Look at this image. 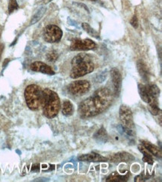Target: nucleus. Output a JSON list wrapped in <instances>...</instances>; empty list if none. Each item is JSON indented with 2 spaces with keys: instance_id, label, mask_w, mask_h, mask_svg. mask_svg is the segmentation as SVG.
Listing matches in <instances>:
<instances>
[{
  "instance_id": "obj_18",
  "label": "nucleus",
  "mask_w": 162,
  "mask_h": 182,
  "mask_svg": "<svg viewBox=\"0 0 162 182\" xmlns=\"http://www.w3.org/2000/svg\"><path fill=\"white\" fill-rule=\"evenodd\" d=\"M138 149L139 150H140V152H141L142 154L143 155V161L145 162V163H149V164L150 165L153 164V158H152L151 154L149 153V152H148L143 146H142V145L141 146H138Z\"/></svg>"
},
{
  "instance_id": "obj_20",
  "label": "nucleus",
  "mask_w": 162,
  "mask_h": 182,
  "mask_svg": "<svg viewBox=\"0 0 162 182\" xmlns=\"http://www.w3.org/2000/svg\"><path fill=\"white\" fill-rule=\"evenodd\" d=\"M138 91L140 97H141L142 99L144 101V102L149 104V101H150V99H149V96H148L147 92H146L145 85H143V84H138Z\"/></svg>"
},
{
  "instance_id": "obj_7",
  "label": "nucleus",
  "mask_w": 162,
  "mask_h": 182,
  "mask_svg": "<svg viewBox=\"0 0 162 182\" xmlns=\"http://www.w3.org/2000/svg\"><path fill=\"white\" fill-rule=\"evenodd\" d=\"M91 84L86 80H78L72 82L69 86V92L76 96H81L84 95L90 90Z\"/></svg>"
},
{
  "instance_id": "obj_3",
  "label": "nucleus",
  "mask_w": 162,
  "mask_h": 182,
  "mask_svg": "<svg viewBox=\"0 0 162 182\" xmlns=\"http://www.w3.org/2000/svg\"><path fill=\"white\" fill-rule=\"evenodd\" d=\"M41 108L45 117L49 119L55 117L60 108L58 95L50 89L46 88L42 90Z\"/></svg>"
},
{
  "instance_id": "obj_2",
  "label": "nucleus",
  "mask_w": 162,
  "mask_h": 182,
  "mask_svg": "<svg viewBox=\"0 0 162 182\" xmlns=\"http://www.w3.org/2000/svg\"><path fill=\"white\" fill-rule=\"evenodd\" d=\"M71 66L70 77L72 78L82 77L92 73L94 70V63L92 58L85 53L75 56L72 60Z\"/></svg>"
},
{
  "instance_id": "obj_29",
  "label": "nucleus",
  "mask_w": 162,
  "mask_h": 182,
  "mask_svg": "<svg viewBox=\"0 0 162 182\" xmlns=\"http://www.w3.org/2000/svg\"><path fill=\"white\" fill-rule=\"evenodd\" d=\"M3 48H4L3 45L0 43V58H1V55H2V50H3Z\"/></svg>"
},
{
  "instance_id": "obj_12",
  "label": "nucleus",
  "mask_w": 162,
  "mask_h": 182,
  "mask_svg": "<svg viewBox=\"0 0 162 182\" xmlns=\"http://www.w3.org/2000/svg\"><path fill=\"white\" fill-rule=\"evenodd\" d=\"M78 160L85 162H103L107 161L108 158L99 155V154L95 153V152H91V153L87 154V155H80L78 157Z\"/></svg>"
},
{
  "instance_id": "obj_30",
  "label": "nucleus",
  "mask_w": 162,
  "mask_h": 182,
  "mask_svg": "<svg viewBox=\"0 0 162 182\" xmlns=\"http://www.w3.org/2000/svg\"><path fill=\"white\" fill-rule=\"evenodd\" d=\"M88 1H91V2H94V1H96V0H88Z\"/></svg>"
},
{
  "instance_id": "obj_16",
  "label": "nucleus",
  "mask_w": 162,
  "mask_h": 182,
  "mask_svg": "<svg viewBox=\"0 0 162 182\" xmlns=\"http://www.w3.org/2000/svg\"><path fill=\"white\" fill-rule=\"evenodd\" d=\"M137 66H138V70L139 71V74L141 76L142 78H143L145 81H148V80H149V73L146 64H145L142 60H139V61L138 62Z\"/></svg>"
},
{
  "instance_id": "obj_26",
  "label": "nucleus",
  "mask_w": 162,
  "mask_h": 182,
  "mask_svg": "<svg viewBox=\"0 0 162 182\" xmlns=\"http://www.w3.org/2000/svg\"><path fill=\"white\" fill-rule=\"evenodd\" d=\"M130 23L135 29H137L138 27V18H137L136 16H133V17L131 19Z\"/></svg>"
},
{
  "instance_id": "obj_6",
  "label": "nucleus",
  "mask_w": 162,
  "mask_h": 182,
  "mask_svg": "<svg viewBox=\"0 0 162 182\" xmlns=\"http://www.w3.org/2000/svg\"><path fill=\"white\" fill-rule=\"evenodd\" d=\"M43 35V39L47 43H58L63 36V32L57 25H49L44 29Z\"/></svg>"
},
{
  "instance_id": "obj_15",
  "label": "nucleus",
  "mask_w": 162,
  "mask_h": 182,
  "mask_svg": "<svg viewBox=\"0 0 162 182\" xmlns=\"http://www.w3.org/2000/svg\"><path fill=\"white\" fill-rule=\"evenodd\" d=\"M140 142H141L142 146H143L149 153L151 154V155H155L156 157L161 158V149H159L158 146H156V145L153 144L151 142H149L146 140H141Z\"/></svg>"
},
{
  "instance_id": "obj_5",
  "label": "nucleus",
  "mask_w": 162,
  "mask_h": 182,
  "mask_svg": "<svg viewBox=\"0 0 162 182\" xmlns=\"http://www.w3.org/2000/svg\"><path fill=\"white\" fill-rule=\"evenodd\" d=\"M120 118L122 122V128L124 132L129 136H133L135 123H134L132 112L129 107L124 105H121L120 108Z\"/></svg>"
},
{
  "instance_id": "obj_14",
  "label": "nucleus",
  "mask_w": 162,
  "mask_h": 182,
  "mask_svg": "<svg viewBox=\"0 0 162 182\" xmlns=\"http://www.w3.org/2000/svg\"><path fill=\"white\" fill-rule=\"evenodd\" d=\"M130 177V173L128 172L125 175H120L117 172L111 173L106 179L108 182H125L127 181Z\"/></svg>"
},
{
  "instance_id": "obj_27",
  "label": "nucleus",
  "mask_w": 162,
  "mask_h": 182,
  "mask_svg": "<svg viewBox=\"0 0 162 182\" xmlns=\"http://www.w3.org/2000/svg\"><path fill=\"white\" fill-rule=\"evenodd\" d=\"M149 178V177L147 176H145L144 174H141L140 176H137L135 178V181H144L147 180Z\"/></svg>"
},
{
  "instance_id": "obj_24",
  "label": "nucleus",
  "mask_w": 162,
  "mask_h": 182,
  "mask_svg": "<svg viewBox=\"0 0 162 182\" xmlns=\"http://www.w3.org/2000/svg\"><path fill=\"white\" fill-rule=\"evenodd\" d=\"M58 55L57 52L54 50L49 52V53L46 55V59H47V60H49V62L55 61L58 59Z\"/></svg>"
},
{
  "instance_id": "obj_9",
  "label": "nucleus",
  "mask_w": 162,
  "mask_h": 182,
  "mask_svg": "<svg viewBox=\"0 0 162 182\" xmlns=\"http://www.w3.org/2000/svg\"><path fill=\"white\" fill-rule=\"evenodd\" d=\"M111 81L113 84L114 92L116 96H119L122 87V76L120 73L117 68H113L111 70Z\"/></svg>"
},
{
  "instance_id": "obj_11",
  "label": "nucleus",
  "mask_w": 162,
  "mask_h": 182,
  "mask_svg": "<svg viewBox=\"0 0 162 182\" xmlns=\"http://www.w3.org/2000/svg\"><path fill=\"white\" fill-rule=\"evenodd\" d=\"M145 87H146V92H147L149 99H150L149 104H151V103L153 102H158V97L159 94H160V90H159L158 87L155 84H148L145 85Z\"/></svg>"
},
{
  "instance_id": "obj_19",
  "label": "nucleus",
  "mask_w": 162,
  "mask_h": 182,
  "mask_svg": "<svg viewBox=\"0 0 162 182\" xmlns=\"http://www.w3.org/2000/svg\"><path fill=\"white\" fill-rule=\"evenodd\" d=\"M73 113V106L72 105V103L70 101H64L63 103V107H62V114H64V116H68L72 115Z\"/></svg>"
},
{
  "instance_id": "obj_10",
  "label": "nucleus",
  "mask_w": 162,
  "mask_h": 182,
  "mask_svg": "<svg viewBox=\"0 0 162 182\" xmlns=\"http://www.w3.org/2000/svg\"><path fill=\"white\" fill-rule=\"evenodd\" d=\"M30 68L32 71L35 72H40V73H45L47 75H54L55 72L53 71L51 67L48 66L46 63H43L40 61L34 62L31 64Z\"/></svg>"
},
{
  "instance_id": "obj_8",
  "label": "nucleus",
  "mask_w": 162,
  "mask_h": 182,
  "mask_svg": "<svg viewBox=\"0 0 162 182\" xmlns=\"http://www.w3.org/2000/svg\"><path fill=\"white\" fill-rule=\"evenodd\" d=\"M96 45L90 39H75L72 41L70 49L72 51H88L95 49Z\"/></svg>"
},
{
  "instance_id": "obj_4",
  "label": "nucleus",
  "mask_w": 162,
  "mask_h": 182,
  "mask_svg": "<svg viewBox=\"0 0 162 182\" xmlns=\"http://www.w3.org/2000/svg\"><path fill=\"white\" fill-rule=\"evenodd\" d=\"M42 90H43L36 84H31L26 87L24 95L29 109L37 111L41 108Z\"/></svg>"
},
{
  "instance_id": "obj_28",
  "label": "nucleus",
  "mask_w": 162,
  "mask_h": 182,
  "mask_svg": "<svg viewBox=\"0 0 162 182\" xmlns=\"http://www.w3.org/2000/svg\"><path fill=\"white\" fill-rule=\"evenodd\" d=\"M39 170H40V165L39 164H34L33 166H32V172H38Z\"/></svg>"
},
{
  "instance_id": "obj_17",
  "label": "nucleus",
  "mask_w": 162,
  "mask_h": 182,
  "mask_svg": "<svg viewBox=\"0 0 162 182\" xmlns=\"http://www.w3.org/2000/svg\"><path fill=\"white\" fill-rule=\"evenodd\" d=\"M94 138L97 141V142H106L108 140V134H107L106 130L102 127L100 129L97 131L94 135Z\"/></svg>"
},
{
  "instance_id": "obj_25",
  "label": "nucleus",
  "mask_w": 162,
  "mask_h": 182,
  "mask_svg": "<svg viewBox=\"0 0 162 182\" xmlns=\"http://www.w3.org/2000/svg\"><path fill=\"white\" fill-rule=\"evenodd\" d=\"M19 6L16 0H10L9 5H8V12L10 14L13 13L15 10H17Z\"/></svg>"
},
{
  "instance_id": "obj_1",
  "label": "nucleus",
  "mask_w": 162,
  "mask_h": 182,
  "mask_svg": "<svg viewBox=\"0 0 162 182\" xmlns=\"http://www.w3.org/2000/svg\"><path fill=\"white\" fill-rule=\"evenodd\" d=\"M113 101V95L106 87L98 89L94 95L84 99L78 107V114L82 119L91 118L107 109Z\"/></svg>"
},
{
  "instance_id": "obj_13",
  "label": "nucleus",
  "mask_w": 162,
  "mask_h": 182,
  "mask_svg": "<svg viewBox=\"0 0 162 182\" xmlns=\"http://www.w3.org/2000/svg\"><path fill=\"white\" fill-rule=\"evenodd\" d=\"M135 160V157L128 152H118L111 157V162L114 163H120V162H131Z\"/></svg>"
},
{
  "instance_id": "obj_21",
  "label": "nucleus",
  "mask_w": 162,
  "mask_h": 182,
  "mask_svg": "<svg viewBox=\"0 0 162 182\" xmlns=\"http://www.w3.org/2000/svg\"><path fill=\"white\" fill-rule=\"evenodd\" d=\"M82 28H83V29H84V30L87 32V33H88L92 37H94L97 38V39L99 38L98 32H96L94 29H92V28L91 27V25H90L88 23H86V22L82 23Z\"/></svg>"
},
{
  "instance_id": "obj_22",
  "label": "nucleus",
  "mask_w": 162,
  "mask_h": 182,
  "mask_svg": "<svg viewBox=\"0 0 162 182\" xmlns=\"http://www.w3.org/2000/svg\"><path fill=\"white\" fill-rule=\"evenodd\" d=\"M45 11H46V8H40V9L39 10L35 15H34L33 17H32V20H31V25H33V24H35L36 22H38V21L41 19L42 17L43 16V14H45Z\"/></svg>"
},
{
  "instance_id": "obj_23",
  "label": "nucleus",
  "mask_w": 162,
  "mask_h": 182,
  "mask_svg": "<svg viewBox=\"0 0 162 182\" xmlns=\"http://www.w3.org/2000/svg\"><path fill=\"white\" fill-rule=\"evenodd\" d=\"M149 111H150L153 115H158L160 112V108H158V102H153L151 104H149Z\"/></svg>"
}]
</instances>
